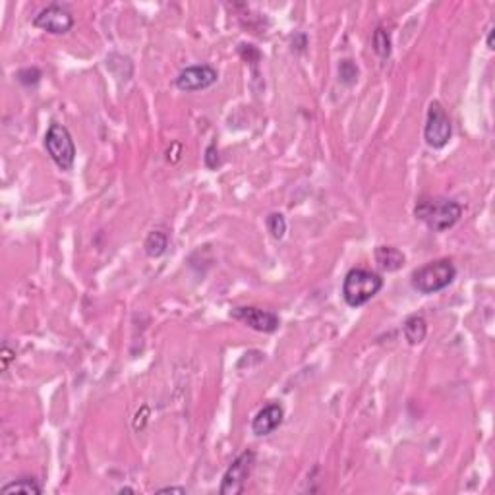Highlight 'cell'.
<instances>
[{
    "instance_id": "9a60e30c",
    "label": "cell",
    "mask_w": 495,
    "mask_h": 495,
    "mask_svg": "<svg viewBox=\"0 0 495 495\" xmlns=\"http://www.w3.org/2000/svg\"><path fill=\"white\" fill-rule=\"evenodd\" d=\"M374 51L381 56V59H387L389 54H391V37H389V33L383 30V28H377L374 31Z\"/></svg>"
},
{
    "instance_id": "7a4b0ae2",
    "label": "cell",
    "mask_w": 495,
    "mask_h": 495,
    "mask_svg": "<svg viewBox=\"0 0 495 495\" xmlns=\"http://www.w3.org/2000/svg\"><path fill=\"white\" fill-rule=\"evenodd\" d=\"M383 288V279L366 269H350L343 281V298L350 308L368 304Z\"/></svg>"
},
{
    "instance_id": "8992f818",
    "label": "cell",
    "mask_w": 495,
    "mask_h": 495,
    "mask_svg": "<svg viewBox=\"0 0 495 495\" xmlns=\"http://www.w3.org/2000/svg\"><path fill=\"white\" fill-rule=\"evenodd\" d=\"M253 463H255V453L253 451H244L242 455L229 466V470L222 476L221 494L222 495H236L242 494L244 485L248 482V478L252 474Z\"/></svg>"
},
{
    "instance_id": "5b68a950",
    "label": "cell",
    "mask_w": 495,
    "mask_h": 495,
    "mask_svg": "<svg viewBox=\"0 0 495 495\" xmlns=\"http://www.w3.org/2000/svg\"><path fill=\"white\" fill-rule=\"evenodd\" d=\"M451 134H453V126H451V120H449L447 112L441 107V103H430L428 120H425L424 128L425 143L430 147H434V149H441V147H445L449 143Z\"/></svg>"
},
{
    "instance_id": "5bb4252c",
    "label": "cell",
    "mask_w": 495,
    "mask_h": 495,
    "mask_svg": "<svg viewBox=\"0 0 495 495\" xmlns=\"http://www.w3.org/2000/svg\"><path fill=\"white\" fill-rule=\"evenodd\" d=\"M41 485L33 480V478H21V480H16V482H10L2 487V494H41Z\"/></svg>"
},
{
    "instance_id": "7402d4cb",
    "label": "cell",
    "mask_w": 495,
    "mask_h": 495,
    "mask_svg": "<svg viewBox=\"0 0 495 495\" xmlns=\"http://www.w3.org/2000/svg\"><path fill=\"white\" fill-rule=\"evenodd\" d=\"M487 49H494V25H489L487 30Z\"/></svg>"
},
{
    "instance_id": "3957f363",
    "label": "cell",
    "mask_w": 495,
    "mask_h": 495,
    "mask_svg": "<svg viewBox=\"0 0 495 495\" xmlns=\"http://www.w3.org/2000/svg\"><path fill=\"white\" fill-rule=\"evenodd\" d=\"M456 269L451 260H437L416 269L412 273V286L422 294H435L447 288L455 281Z\"/></svg>"
},
{
    "instance_id": "d6986e66",
    "label": "cell",
    "mask_w": 495,
    "mask_h": 495,
    "mask_svg": "<svg viewBox=\"0 0 495 495\" xmlns=\"http://www.w3.org/2000/svg\"><path fill=\"white\" fill-rule=\"evenodd\" d=\"M219 165H221L219 149H217L215 143H211V145L207 147V151H205V167H207V169H217Z\"/></svg>"
},
{
    "instance_id": "9c48e42d",
    "label": "cell",
    "mask_w": 495,
    "mask_h": 495,
    "mask_svg": "<svg viewBox=\"0 0 495 495\" xmlns=\"http://www.w3.org/2000/svg\"><path fill=\"white\" fill-rule=\"evenodd\" d=\"M231 317L240 322V324L252 327L255 331L262 333H275L279 329V317L273 312L252 308V306H242V308H234L231 312Z\"/></svg>"
},
{
    "instance_id": "ac0fdd59",
    "label": "cell",
    "mask_w": 495,
    "mask_h": 495,
    "mask_svg": "<svg viewBox=\"0 0 495 495\" xmlns=\"http://www.w3.org/2000/svg\"><path fill=\"white\" fill-rule=\"evenodd\" d=\"M41 80V72L37 68H25L18 72V81L23 85H35Z\"/></svg>"
},
{
    "instance_id": "ffe728a7",
    "label": "cell",
    "mask_w": 495,
    "mask_h": 495,
    "mask_svg": "<svg viewBox=\"0 0 495 495\" xmlns=\"http://www.w3.org/2000/svg\"><path fill=\"white\" fill-rule=\"evenodd\" d=\"M12 358H14V352H12L8 346H4V348H2V370H8V364H10Z\"/></svg>"
},
{
    "instance_id": "277c9868",
    "label": "cell",
    "mask_w": 495,
    "mask_h": 495,
    "mask_svg": "<svg viewBox=\"0 0 495 495\" xmlns=\"http://www.w3.org/2000/svg\"><path fill=\"white\" fill-rule=\"evenodd\" d=\"M45 147L59 169L70 171L74 167L76 145H74L68 128H64L62 124H51V128L47 130V136H45Z\"/></svg>"
},
{
    "instance_id": "6da1fadb",
    "label": "cell",
    "mask_w": 495,
    "mask_h": 495,
    "mask_svg": "<svg viewBox=\"0 0 495 495\" xmlns=\"http://www.w3.org/2000/svg\"><path fill=\"white\" fill-rule=\"evenodd\" d=\"M414 215L430 231L443 233L447 229L455 227L459 219L463 217V205L447 198H432V200L418 202Z\"/></svg>"
},
{
    "instance_id": "44dd1931",
    "label": "cell",
    "mask_w": 495,
    "mask_h": 495,
    "mask_svg": "<svg viewBox=\"0 0 495 495\" xmlns=\"http://www.w3.org/2000/svg\"><path fill=\"white\" fill-rule=\"evenodd\" d=\"M157 494H186V489L184 487H161V489H157Z\"/></svg>"
},
{
    "instance_id": "8fae6325",
    "label": "cell",
    "mask_w": 495,
    "mask_h": 495,
    "mask_svg": "<svg viewBox=\"0 0 495 495\" xmlns=\"http://www.w3.org/2000/svg\"><path fill=\"white\" fill-rule=\"evenodd\" d=\"M375 262L383 271H399L404 265V253L393 246H377L375 248Z\"/></svg>"
},
{
    "instance_id": "e0dca14e",
    "label": "cell",
    "mask_w": 495,
    "mask_h": 495,
    "mask_svg": "<svg viewBox=\"0 0 495 495\" xmlns=\"http://www.w3.org/2000/svg\"><path fill=\"white\" fill-rule=\"evenodd\" d=\"M339 76H341V81L346 83V85H352L356 78H358V68L352 61H343L341 66H339Z\"/></svg>"
},
{
    "instance_id": "2e32d148",
    "label": "cell",
    "mask_w": 495,
    "mask_h": 495,
    "mask_svg": "<svg viewBox=\"0 0 495 495\" xmlns=\"http://www.w3.org/2000/svg\"><path fill=\"white\" fill-rule=\"evenodd\" d=\"M267 229H269V233L273 238L277 240H281L286 233V221H284V217L281 213H271L269 217H267Z\"/></svg>"
},
{
    "instance_id": "52a82bcc",
    "label": "cell",
    "mask_w": 495,
    "mask_h": 495,
    "mask_svg": "<svg viewBox=\"0 0 495 495\" xmlns=\"http://www.w3.org/2000/svg\"><path fill=\"white\" fill-rule=\"evenodd\" d=\"M33 25L54 35H61V33H68L74 28V16L59 4H51L33 18Z\"/></svg>"
},
{
    "instance_id": "ba28073f",
    "label": "cell",
    "mask_w": 495,
    "mask_h": 495,
    "mask_svg": "<svg viewBox=\"0 0 495 495\" xmlns=\"http://www.w3.org/2000/svg\"><path fill=\"white\" fill-rule=\"evenodd\" d=\"M219 80V74L215 68L207 66V64H202V66H190L178 74L176 78V87L180 92H202V89H207L211 87L213 83H217Z\"/></svg>"
},
{
    "instance_id": "30bf717a",
    "label": "cell",
    "mask_w": 495,
    "mask_h": 495,
    "mask_svg": "<svg viewBox=\"0 0 495 495\" xmlns=\"http://www.w3.org/2000/svg\"><path fill=\"white\" fill-rule=\"evenodd\" d=\"M284 410L281 404H267L262 408L252 422V432L255 435H269L273 434L279 425L283 424Z\"/></svg>"
},
{
    "instance_id": "4fadbf2b",
    "label": "cell",
    "mask_w": 495,
    "mask_h": 495,
    "mask_svg": "<svg viewBox=\"0 0 495 495\" xmlns=\"http://www.w3.org/2000/svg\"><path fill=\"white\" fill-rule=\"evenodd\" d=\"M143 248H145V253H147L149 257H159V255H162V253L167 252V248H169V236H167V233H162V231H153V233L147 234Z\"/></svg>"
},
{
    "instance_id": "7c38bea8",
    "label": "cell",
    "mask_w": 495,
    "mask_h": 495,
    "mask_svg": "<svg viewBox=\"0 0 495 495\" xmlns=\"http://www.w3.org/2000/svg\"><path fill=\"white\" fill-rule=\"evenodd\" d=\"M404 337L410 344H420L424 343L425 335H428V324L422 315H410L406 317V322L403 325Z\"/></svg>"
}]
</instances>
